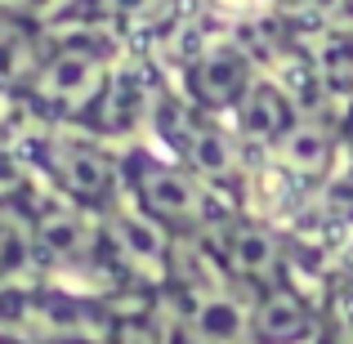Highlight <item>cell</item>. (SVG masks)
Masks as SVG:
<instances>
[{
	"mask_svg": "<svg viewBox=\"0 0 353 344\" xmlns=\"http://www.w3.org/2000/svg\"><path fill=\"white\" fill-rule=\"evenodd\" d=\"M188 241H201L206 255L224 268L233 282L250 286H273L286 277V255H282V241L277 232L268 228V219H255V215H228L219 228H210L206 237H188Z\"/></svg>",
	"mask_w": 353,
	"mask_h": 344,
	"instance_id": "8992f818",
	"label": "cell"
},
{
	"mask_svg": "<svg viewBox=\"0 0 353 344\" xmlns=\"http://www.w3.org/2000/svg\"><path fill=\"white\" fill-rule=\"evenodd\" d=\"M255 81H259L255 59L233 41H215L188 59V68H183V99L215 117L237 112V103L250 94Z\"/></svg>",
	"mask_w": 353,
	"mask_h": 344,
	"instance_id": "ba28073f",
	"label": "cell"
},
{
	"mask_svg": "<svg viewBox=\"0 0 353 344\" xmlns=\"http://www.w3.org/2000/svg\"><path fill=\"white\" fill-rule=\"evenodd\" d=\"M45 50H50V32L41 27V18L18 5H0V94H27Z\"/></svg>",
	"mask_w": 353,
	"mask_h": 344,
	"instance_id": "8fae6325",
	"label": "cell"
},
{
	"mask_svg": "<svg viewBox=\"0 0 353 344\" xmlns=\"http://www.w3.org/2000/svg\"><path fill=\"white\" fill-rule=\"evenodd\" d=\"M233 117H237V134L246 139V143H255V148H264V152H268V148H273L277 139L295 125L300 108H295L291 90H286L282 81L259 77L255 85H250V94L237 103Z\"/></svg>",
	"mask_w": 353,
	"mask_h": 344,
	"instance_id": "7c38bea8",
	"label": "cell"
},
{
	"mask_svg": "<svg viewBox=\"0 0 353 344\" xmlns=\"http://www.w3.org/2000/svg\"><path fill=\"white\" fill-rule=\"evenodd\" d=\"M255 291L233 282L224 268L197 286H183L179 313H174V331L188 344H255Z\"/></svg>",
	"mask_w": 353,
	"mask_h": 344,
	"instance_id": "277c9868",
	"label": "cell"
},
{
	"mask_svg": "<svg viewBox=\"0 0 353 344\" xmlns=\"http://www.w3.org/2000/svg\"><path fill=\"white\" fill-rule=\"evenodd\" d=\"M340 148H345V130L327 125L322 117L300 112L295 125L286 130L264 156L273 161V170L286 174L291 183H322V179H331V170H336Z\"/></svg>",
	"mask_w": 353,
	"mask_h": 344,
	"instance_id": "30bf717a",
	"label": "cell"
},
{
	"mask_svg": "<svg viewBox=\"0 0 353 344\" xmlns=\"http://www.w3.org/2000/svg\"><path fill=\"white\" fill-rule=\"evenodd\" d=\"M99 228H103V250L108 259H112L117 268H125V273L134 277H152V282H161V277L174 273V255H179V241L165 224H157L148 210H139L130 197H121L117 206H108L103 215H99Z\"/></svg>",
	"mask_w": 353,
	"mask_h": 344,
	"instance_id": "5b68a950",
	"label": "cell"
},
{
	"mask_svg": "<svg viewBox=\"0 0 353 344\" xmlns=\"http://www.w3.org/2000/svg\"><path fill=\"white\" fill-rule=\"evenodd\" d=\"M125 197L174 237H206L237 210V197L206 183L179 156L152 148H125Z\"/></svg>",
	"mask_w": 353,
	"mask_h": 344,
	"instance_id": "6da1fadb",
	"label": "cell"
},
{
	"mask_svg": "<svg viewBox=\"0 0 353 344\" xmlns=\"http://www.w3.org/2000/svg\"><path fill=\"white\" fill-rule=\"evenodd\" d=\"M161 94H165V90L152 81V72H148L143 63L121 59L117 72L108 77L103 94H99V103L90 108L85 130H90V134H99V139H108V143H112V139L143 134V130L157 121Z\"/></svg>",
	"mask_w": 353,
	"mask_h": 344,
	"instance_id": "52a82bcc",
	"label": "cell"
},
{
	"mask_svg": "<svg viewBox=\"0 0 353 344\" xmlns=\"http://www.w3.org/2000/svg\"><path fill=\"white\" fill-rule=\"evenodd\" d=\"M250 322H255V344H322V331H327V313L291 277L259 286Z\"/></svg>",
	"mask_w": 353,
	"mask_h": 344,
	"instance_id": "9c48e42d",
	"label": "cell"
},
{
	"mask_svg": "<svg viewBox=\"0 0 353 344\" xmlns=\"http://www.w3.org/2000/svg\"><path fill=\"white\" fill-rule=\"evenodd\" d=\"M117 41L103 27H68V32H50V50L41 59V72L27 85V103L36 117L50 125L59 121H85L90 108L99 103L108 77L117 72Z\"/></svg>",
	"mask_w": 353,
	"mask_h": 344,
	"instance_id": "7a4b0ae2",
	"label": "cell"
},
{
	"mask_svg": "<svg viewBox=\"0 0 353 344\" xmlns=\"http://www.w3.org/2000/svg\"><path fill=\"white\" fill-rule=\"evenodd\" d=\"M345 152H349V156H353V117H349V121H345Z\"/></svg>",
	"mask_w": 353,
	"mask_h": 344,
	"instance_id": "4fadbf2b",
	"label": "cell"
},
{
	"mask_svg": "<svg viewBox=\"0 0 353 344\" xmlns=\"http://www.w3.org/2000/svg\"><path fill=\"white\" fill-rule=\"evenodd\" d=\"M345 344H353V331H345Z\"/></svg>",
	"mask_w": 353,
	"mask_h": 344,
	"instance_id": "9a60e30c",
	"label": "cell"
},
{
	"mask_svg": "<svg viewBox=\"0 0 353 344\" xmlns=\"http://www.w3.org/2000/svg\"><path fill=\"white\" fill-rule=\"evenodd\" d=\"M36 174L54 197L81 210L103 215L125 197V152H117L99 134H77L63 125H45L36 134Z\"/></svg>",
	"mask_w": 353,
	"mask_h": 344,
	"instance_id": "3957f363",
	"label": "cell"
},
{
	"mask_svg": "<svg viewBox=\"0 0 353 344\" xmlns=\"http://www.w3.org/2000/svg\"><path fill=\"white\" fill-rule=\"evenodd\" d=\"M0 344H18V340H9V336H0Z\"/></svg>",
	"mask_w": 353,
	"mask_h": 344,
	"instance_id": "5bb4252c",
	"label": "cell"
}]
</instances>
